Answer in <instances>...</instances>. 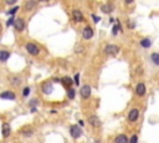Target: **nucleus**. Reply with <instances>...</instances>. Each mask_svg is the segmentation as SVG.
<instances>
[{
    "mask_svg": "<svg viewBox=\"0 0 159 143\" xmlns=\"http://www.w3.org/2000/svg\"><path fill=\"white\" fill-rule=\"evenodd\" d=\"M35 5H36V3H35V2H26V3H25V5H24V9L26 10V11H29V10L34 9V8H35Z\"/></svg>",
    "mask_w": 159,
    "mask_h": 143,
    "instance_id": "obj_21",
    "label": "nucleus"
},
{
    "mask_svg": "<svg viewBox=\"0 0 159 143\" xmlns=\"http://www.w3.org/2000/svg\"><path fill=\"white\" fill-rule=\"evenodd\" d=\"M19 10V6H15V8H13V9H10L9 11H8V15H14L16 11Z\"/></svg>",
    "mask_w": 159,
    "mask_h": 143,
    "instance_id": "obj_26",
    "label": "nucleus"
},
{
    "mask_svg": "<svg viewBox=\"0 0 159 143\" xmlns=\"http://www.w3.org/2000/svg\"><path fill=\"white\" fill-rule=\"evenodd\" d=\"M78 78H80V74H76V75H75V84H76V85H78V84H80Z\"/></svg>",
    "mask_w": 159,
    "mask_h": 143,
    "instance_id": "obj_31",
    "label": "nucleus"
},
{
    "mask_svg": "<svg viewBox=\"0 0 159 143\" xmlns=\"http://www.w3.org/2000/svg\"><path fill=\"white\" fill-rule=\"evenodd\" d=\"M128 142H129V139L126 135H118L114 138V143H128Z\"/></svg>",
    "mask_w": 159,
    "mask_h": 143,
    "instance_id": "obj_15",
    "label": "nucleus"
},
{
    "mask_svg": "<svg viewBox=\"0 0 159 143\" xmlns=\"http://www.w3.org/2000/svg\"><path fill=\"white\" fill-rule=\"evenodd\" d=\"M104 52L108 54V55H117L119 52V47L117 45H107L104 47Z\"/></svg>",
    "mask_w": 159,
    "mask_h": 143,
    "instance_id": "obj_4",
    "label": "nucleus"
},
{
    "mask_svg": "<svg viewBox=\"0 0 159 143\" xmlns=\"http://www.w3.org/2000/svg\"><path fill=\"white\" fill-rule=\"evenodd\" d=\"M88 122H90V125L91 126H93V127H100L101 126V121H100V118L97 117V116H91L90 118H88Z\"/></svg>",
    "mask_w": 159,
    "mask_h": 143,
    "instance_id": "obj_14",
    "label": "nucleus"
},
{
    "mask_svg": "<svg viewBox=\"0 0 159 143\" xmlns=\"http://www.w3.org/2000/svg\"><path fill=\"white\" fill-rule=\"evenodd\" d=\"M10 133H11V127H10V125H9V123L4 122L3 126H2V135H3V137H4V138H6V137H9V136H10Z\"/></svg>",
    "mask_w": 159,
    "mask_h": 143,
    "instance_id": "obj_8",
    "label": "nucleus"
},
{
    "mask_svg": "<svg viewBox=\"0 0 159 143\" xmlns=\"http://www.w3.org/2000/svg\"><path fill=\"white\" fill-rule=\"evenodd\" d=\"M6 4H9V5L15 4V0H8V2H6Z\"/></svg>",
    "mask_w": 159,
    "mask_h": 143,
    "instance_id": "obj_32",
    "label": "nucleus"
},
{
    "mask_svg": "<svg viewBox=\"0 0 159 143\" xmlns=\"http://www.w3.org/2000/svg\"><path fill=\"white\" fill-rule=\"evenodd\" d=\"M52 90H54V87H52V84L51 82H44L41 86V91H42V94H45V95H50L52 92Z\"/></svg>",
    "mask_w": 159,
    "mask_h": 143,
    "instance_id": "obj_7",
    "label": "nucleus"
},
{
    "mask_svg": "<svg viewBox=\"0 0 159 143\" xmlns=\"http://www.w3.org/2000/svg\"><path fill=\"white\" fill-rule=\"evenodd\" d=\"M118 31H121V24H119V23H117V25H114V26H113V29H112V34H113V35H117Z\"/></svg>",
    "mask_w": 159,
    "mask_h": 143,
    "instance_id": "obj_23",
    "label": "nucleus"
},
{
    "mask_svg": "<svg viewBox=\"0 0 159 143\" xmlns=\"http://www.w3.org/2000/svg\"><path fill=\"white\" fill-rule=\"evenodd\" d=\"M141 45L143 46V47H145V49H148V47H151V45H152V41L148 37H145V39H143V40H141Z\"/></svg>",
    "mask_w": 159,
    "mask_h": 143,
    "instance_id": "obj_20",
    "label": "nucleus"
},
{
    "mask_svg": "<svg viewBox=\"0 0 159 143\" xmlns=\"http://www.w3.org/2000/svg\"><path fill=\"white\" fill-rule=\"evenodd\" d=\"M10 57V52L6 50H0V61L2 62H5V61Z\"/></svg>",
    "mask_w": 159,
    "mask_h": 143,
    "instance_id": "obj_17",
    "label": "nucleus"
},
{
    "mask_svg": "<svg viewBox=\"0 0 159 143\" xmlns=\"http://www.w3.org/2000/svg\"><path fill=\"white\" fill-rule=\"evenodd\" d=\"M31 112H33V113H34V112H36V107H33V108H31Z\"/></svg>",
    "mask_w": 159,
    "mask_h": 143,
    "instance_id": "obj_34",
    "label": "nucleus"
},
{
    "mask_svg": "<svg viewBox=\"0 0 159 143\" xmlns=\"http://www.w3.org/2000/svg\"><path fill=\"white\" fill-rule=\"evenodd\" d=\"M0 98H4V100H11L14 101L16 98L15 94L13 92V91H4L3 94H0Z\"/></svg>",
    "mask_w": 159,
    "mask_h": 143,
    "instance_id": "obj_11",
    "label": "nucleus"
},
{
    "mask_svg": "<svg viewBox=\"0 0 159 143\" xmlns=\"http://www.w3.org/2000/svg\"><path fill=\"white\" fill-rule=\"evenodd\" d=\"M70 135L72 138H80L82 136V128L78 125H72L70 127Z\"/></svg>",
    "mask_w": 159,
    "mask_h": 143,
    "instance_id": "obj_2",
    "label": "nucleus"
},
{
    "mask_svg": "<svg viewBox=\"0 0 159 143\" xmlns=\"http://www.w3.org/2000/svg\"><path fill=\"white\" fill-rule=\"evenodd\" d=\"M83 50V47L81 46V47H77V50H76V52H80V51H82Z\"/></svg>",
    "mask_w": 159,
    "mask_h": 143,
    "instance_id": "obj_33",
    "label": "nucleus"
},
{
    "mask_svg": "<svg viewBox=\"0 0 159 143\" xmlns=\"http://www.w3.org/2000/svg\"><path fill=\"white\" fill-rule=\"evenodd\" d=\"M25 49H26V51H27L30 55L37 56V55L40 54V47H39L36 44H34V43H27V44L25 45Z\"/></svg>",
    "mask_w": 159,
    "mask_h": 143,
    "instance_id": "obj_1",
    "label": "nucleus"
},
{
    "mask_svg": "<svg viewBox=\"0 0 159 143\" xmlns=\"http://www.w3.org/2000/svg\"><path fill=\"white\" fill-rule=\"evenodd\" d=\"M21 135H24L25 137H30L31 135L34 133V128L33 127H30V126H25V127H23L21 128Z\"/></svg>",
    "mask_w": 159,
    "mask_h": 143,
    "instance_id": "obj_13",
    "label": "nucleus"
},
{
    "mask_svg": "<svg viewBox=\"0 0 159 143\" xmlns=\"http://www.w3.org/2000/svg\"><path fill=\"white\" fill-rule=\"evenodd\" d=\"M139 117V111L138 108H132L128 113V121L129 122H135Z\"/></svg>",
    "mask_w": 159,
    "mask_h": 143,
    "instance_id": "obj_6",
    "label": "nucleus"
},
{
    "mask_svg": "<svg viewBox=\"0 0 159 143\" xmlns=\"http://www.w3.org/2000/svg\"><path fill=\"white\" fill-rule=\"evenodd\" d=\"M92 17H93V21H94V23H98L100 20H101V17L96 16V15H94V14H92Z\"/></svg>",
    "mask_w": 159,
    "mask_h": 143,
    "instance_id": "obj_30",
    "label": "nucleus"
},
{
    "mask_svg": "<svg viewBox=\"0 0 159 143\" xmlns=\"http://www.w3.org/2000/svg\"><path fill=\"white\" fill-rule=\"evenodd\" d=\"M14 24H15V19L13 16H10V19L6 21V26H13Z\"/></svg>",
    "mask_w": 159,
    "mask_h": 143,
    "instance_id": "obj_25",
    "label": "nucleus"
},
{
    "mask_svg": "<svg viewBox=\"0 0 159 143\" xmlns=\"http://www.w3.org/2000/svg\"><path fill=\"white\" fill-rule=\"evenodd\" d=\"M82 36H83V39L90 40L93 36V29L91 26H86V27L82 30Z\"/></svg>",
    "mask_w": 159,
    "mask_h": 143,
    "instance_id": "obj_9",
    "label": "nucleus"
},
{
    "mask_svg": "<svg viewBox=\"0 0 159 143\" xmlns=\"http://www.w3.org/2000/svg\"><path fill=\"white\" fill-rule=\"evenodd\" d=\"M151 60H152V62H153L154 65H158V66H159V54H158V52H153V54L151 55Z\"/></svg>",
    "mask_w": 159,
    "mask_h": 143,
    "instance_id": "obj_19",
    "label": "nucleus"
},
{
    "mask_svg": "<svg viewBox=\"0 0 159 143\" xmlns=\"http://www.w3.org/2000/svg\"><path fill=\"white\" fill-rule=\"evenodd\" d=\"M113 9H114L113 4H104V5L101 6V10H102V11H103L104 14H110V13H112V11H113Z\"/></svg>",
    "mask_w": 159,
    "mask_h": 143,
    "instance_id": "obj_16",
    "label": "nucleus"
},
{
    "mask_svg": "<svg viewBox=\"0 0 159 143\" xmlns=\"http://www.w3.org/2000/svg\"><path fill=\"white\" fill-rule=\"evenodd\" d=\"M0 26H2V25H0Z\"/></svg>",
    "mask_w": 159,
    "mask_h": 143,
    "instance_id": "obj_35",
    "label": "nucleus"
},
{
    "mask_svg": "<svg viewBox=\"0 0 159 143\" xmlns=\"http://www.w3.org/2000/svg\"><path fill=\"white\" fill-rule=\"evenodd\" d=\"M29 94H30V87H25L23 91V96L26 97V96H29Z\"/></svg>",
    "mask_w": 159,
    "mask_h": 143,
    "instance_id": "obj_29",
    "label": "nucleus"
},
{
    "mask_svg": "<svg viewBox=\"0 0 159 143\" xmlns=\"http://www.w3.org/2000/svg\"><path fill=\"white\" fill-rule=\"evenodd\" d=\"M21 77H19V76H13L11 78H10V82H11L14 86H19L20 84H21Z\"/></svg>",
    "mask_w": 159,
    "mask_h": 143,
    "instance_id": "obj_18",
    "label": "nucleus"
},
{
    "mask_svg": "<svg viewBox=\"0 0 159 143\" xmlns=\"http://www.w3.org/2000/svg\"><path fill=\"white\" fill-rule=\"evenodd\" d=\"M61 82L70 88V86L72 85V78H70V77H63V78L61 80Z\"/></svg>",
    "mask_w": 159,
    "mask_h": 143,
    "instance_id": "obj_22",
    "label": "nucleus"
},
{
    "mask_svg": "<svg viewBox=\"0 0 159 143\" xmlns=\"http://www.w3.org/2000/svg\"><path fill=\"white\" fill-rule=\"evenodd\" d=\"M72 17H73V21H76V23H82L84 20L82 11L78 10V9H73L72 10Z\"/></svg>",
    "mask_w": 159,
    "mask_h": 143,
    "instance_id": "obj_3",
    "label": "nucleus"
},
{
    "mask_svg": "<svg viewBox=\"0 0 159 143\" xmlns=\"http://www.w3.org/2000/svg\"><path fill=\"white\" fill-rule=\"evenodd\" d=\"M67 96H68L70 100H73V98H75V88L70 87V88H68V92H67Z\"/></svg>",
    "mask_w": 159,
    "mask_h": 143,
    "instance_id": "obj_24",
    "label": "nucleus"
},
{
    "mask_svg": "<svg viewBox=\"0 0 159 143\" xmlns=\"http://www.w3.org/2000/svg\"><path fill=\"white\" fill-rule=\"evenodd\" d=\"M145 90H147L145 85L143 82H139V84H137V86H135V94L138 96H144L145 95Z\"/></svg>",
    "mask_w": 159,
    "mask_h": 143,
    "instance_id": "obj_10",
    "label": "nucleus"
},
{
    "mask_svg": "<svg viewBox=\"0 0 159 143\" xmlns=\"http://www.w3.org/2000/svg\"><path fill=\"white\" fill-rule=\"evenodd\" d=\"M128 143H138V137H137L135 135H133L131 138H129V142Z\"/></svg>",
    "mask_w": 159,
    "mask_h": 143,
    "instance_id": "obj_27",
    "label": "nucleus"
},
{
    "mask_svg": "<svg viewBox=\"0 0 159 143\" xmlns=\"http://www.w3.org/2000/svg\"><path fill=\"white\" fill-rule=\"evenodd\" d=\"M80 94H81V97L82 98H88L91 96V86L88 85H83L80 90Z\"/></svg>",
    "mask_w": 159,
    "mask_h": 143,
    "instance_id": "obj_5",
    "label": "nucleus"
},
{
    "mask_svg": "<svg viewBox=\"0 0 159 143\" xmlns=\"http://www.w3.org/2000/svg\"><path fill=\"white\" fill-rule=\"evenodd\" d=\"M14 26H15V30H17V31H23V30L25 29V21H24V19H21V17L20 19H16Z\"/></svg>",
    "mask_w": 159,
    "mask_h": 143,
    "instance_id": "obj_12",
    "label": "nucleus"
},
{
    "mask_svg": "<svg viewBox=\"0 0 159 143\" xmlns=\"http://www.w3.org/2000/svg\"><path fill=\"white\" fill-rule=\"evenodd\" d=\"M37 103H39V101H37L36 98H34V100H31V101H30V103H29V105L31 106V108H33V107H35Z\"/></svg>",
    "mask_w": 159,
    "mask_h": 143,
    "instance_id": "obj_28",
    "label": "nucleus"
}]
</instances>
